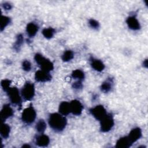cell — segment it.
Instances as JSON below:
<instances>
[{"instance_id":"6da1fadb","label":"cell","mask_w":148,"mask_h":148,"mask_svg":"<svg viewBox=\"0 0 148 148\" xmlns=\"http://www.w3.org/2000/svg\"><path fill=\"white\" fill-rule=\"evenodd\" d=\"M66 123V119L62 114L54 113L49 116V124L50 127L56 131H62L65 128Z\"/></svg>"},{"instance_id":"7a4b0ae2","label":"cell","mask_w":148,"mask_h":148,"mask_svg":"<svg viewBox=\"0 0 148 148\" xmlns=\"http://www.w3.org/2000/svg\"><path fill=\"white\" fill-rule=\"evenodd\" d=\"M34 58L36 62L41 68V69L49 72L53 69L54 68L53 64L49 59L45 58L40 54H39V53L36 54Z\"/></svg>"},{"instance_id":"3957f363","label":"cell","mask_w":148,"mask_h":148,"mask_svg":"<svg viewBox=\"0 0 148 148\" xmlns=\"http://www.w3.org/2000/svg\"><path fill=\"white\" fill-rule=\"evenodd\" d=\"M21 94L25 100H31L35 95V87L34 84L28 82H26L21 89Z\"/></svg>"},{"instance_id":"277c9868","label":"cell","mask_w":148,"mask_h":148,"mask_svg":"<svg viewBox=\"0 0 148 148\" xmlns=\"http://www.w3.org/2000/svg\"><path fill=\"white\" fill-rule=\"evenodd\" d=\"M36 116V114L34 108L32 106H29L23 110L21 119L26 124H31L35 121Z\"/></svg>"},{"instance_id":"5b68a950","label":"cell","mask_w":148,"mask_h":148,"mask_svg":"<svg viewBox=\"0 0 148 148\" xmlns=\"http://www.w3.org/2000/svg\"><path fill=\"white\" fill-rule=\"evenodd\" d=\"M114 125V120L111 114L106 115L100 120L101 131L102 132L109 131Z\"/></svg>"},{"instance_id":"8992f818","label":"cell","mask_w":148,"mask_h":148,"mask_svg":"<svg viewBox=\"0 0 148 148\" xmlns=\"http://www.w3.org/2000/svg\"><path fill=\"white\" fill-rule=\"evenodd\" d=\"M6 92L12 103L18 105H20L21 102V98L17 88L15 87H10Z\"/></svg>"},{"instance_id":"52a82bcc","label":"cell","mask_w":148,"mask_h":148,"mask_svg":"<svg viewBox=\"0 0 148 148\" xmlns=\"http://www.w3.org/2000/svg\"><path fill=\"white\" fill-rule=\"evenodd\" d=\"M91 114L98 120L100 121L107 114L106 110L102 105H97L90 110Z\"/></svg>"},{"instance_id":"ba28073f","label":"cell","mask_w":148,"mask_h":148,"mask_svg":"<svg viewBox=\"0 0 148 148\" xmlns=\"http://www.w3.org/2000/svg\"><path fill=\"white\" fill-rule=\"evenodd\" d=\"M69 104H70L71 113L76 116H79L81 114L83 109V106L79 101L76 99L72 100L69 103Z\"/></svg>"},{"instance_id":"9c48e42d","label":"cell","mask_w":148,"mask_h":148,"mask_svg":"<svg viewBox=\"0 0 148 148\" xmlns=\"http://www.w3.org/2000/svg\"><path fill=\"white\" fill-rule=\"evenodd\" d=\"M35 79L37 82H45L51 80V76L49 72L41 69L35 72Z\"/></svg>"},{"instance_id":"30bf717a","label":"cell","mask_w":148,"mask_h":148,"mask_svg":"<svg viewBox=\"0 0 148 148\" xmlns=\"http://www.w3.org/2000/svg\"><path fill=\"white\" fill-rule=\"evenodd\" d=\"M142 136V131L139 128H135L132 129L128 135L127 136L131 143L132 144L134 142H135Z\"/></svg>"},{"instance_id":"8fae6325","label":"cell","mask_w":148,"mask_h":148,"mask_svg":"<svg viewBox=\"0 0 148 148\" xmlns=\"http://www.w3.org/2000/svg\"><path fill=\"white\" fill-rule=\"evenodd\" d=\"M13 115V110L9 105H5L1 111V117L2 121Z\"/></svg>"},{"instance_id":"7c38bea8","label":"cell","mask_w":148,"mask_h":148,"mask_svg":"<svg viewBox=\"0 0 148 148\" xmlns=\"http://www.w3.org/2000/svg\"><path fill=\"white\" fill-rule=\"evenodd\" d=\"M128 27L132 30H138L140 28V24L138 20L134 16L128 17L126 20Z\"/></svg>"},{"instance_id":"4fadbf2b","label":"cell","mask_w":148,"mask_h":148,"mask_svg":"<svg viewBox=\"0 0 148 148\" xmlns=\"http://www.w3.org/2000/svg\"><path fill=\"white\" fill-rule=\"evenodd\" d=\"M50 139L46 135H41L37 137L36 139V145L40 147H46L49 145Z\"/></svg>"},{"instance_id":"5bb4252c","label":"cell","mask_w":148,"mask_h":148,"mask_svg":"<svg viewBox=\"0 0 148 148\" xmlns=\"http://www.w3.org/2000/svg\"><path fill=\"white\" fill-rule=\"evenodd\" d=\"M132 145V143L130 141L129 139L127 136H124L120 138L117 140L116 147L117 148H128L130 147Z\"/></svg>"},{"instance_id":"9a60e30c","label":"cell","mask_w":148,"mask_h":148,"mask_svg":"<svg viewBox=\"0 0 148 148\" xmlns=\"http://www.w3.org/2000/svg\"><path fill=\"white\" fill-rule=\"evenodd\" d=\"M38 29L39 27L36 24H35L34 23H30L27 25L26 31L29 36L33 37L37 33Z\"/></svg>"},{"instance_id":"2e32d148","label":"cell","mask_w":148,"mask_h":148,"mask_svg":"<svg viewBox=\"0 0 148 148\" xmlns=\"http://www.w3.org/2000/svg\"><path fill=\"white\" fill-rule=\"evenodd\" d=\"M91 65L94 70L98 72H101L105 68V65L103 64V63L101 60L97 59L92 58L91 60Z\"/></svg>"},{"instance_id":"e0dca14e","label":"cell","mask_w":148,"mask_h":148,"mask_svg":"<svg viewBox=\"0 0 148 148\" xmlns=\"http://www.w3.org/2000/svg\"><path fill=\"white\" fill-rule=\"evenodd\" d=\"M59 112L64 116L68 115L69 113H70L71 109L69 103L66 101L62 102L59 106Z\"/></svg>"},{"instance_id":"ac0fdd59","label":"cell","mask_w":148,"mask_h":148,"mask_svg":"<svg viewBox=\"0 0 148 148\" xmlns=\"http://www.w3.org/2000/svg\"><path fill=\"white\" fill-rule=\"evenodd\" d=\"M10 128L7 124H2L1 128V135L4 138H7L10 134Z\"/></svg>"},{"instance_id":"d6986e66","label":"cell","mask_w":148,"mask_h":148,"mask_svg":"<svg viewBox=\"0 0 148 148\" xmlns=\"http://www.w3.org/2000/svg\"><path fill=\"white\" fill-rule=\"evenodd\" d=\"M54 33H55V30L52 28H45L42 31L43 35L47 39L51 38L53 36Z\"/></svg>"},{"instance_id":"ffe728a7","label":"cell","mask_w":148,"mask_h":148,"mask_svg":"<svg viewBox=\"0 0 148 148\" xmlns=\"http://www.w3.org/2000/svg\"><path fill=\"white\" fill-rule=\"evenodd\" d=\"M73 58V53L71 50H66L62 56V60L64 62L71 60Z\"/></svg>"},{"instance_id":"44dd1931","label":"cell","mask_w":148,"mask_h":148,"mask_svg":"<svg viewBox=\"0 0 148 148\" xmlns=\"http://www.w3.org/2000/svg\"><path fill=\"white\" fill-rule=\"evenodd\" d=\"M46 128V124L43 120H40L36 123V129L40 133L43 132L45 131Z\"/></svg>"},{"instance_id":"7402d4cb","label":"cell","mask_w":148,"mask_h":148,"mask_svg":"<svg viewBox=\"0 0 148 148\" xmlns=\"http://www.w3.org/2000/svg\"><path fill=\"white\" fill-rule=\"evenodd\" d=\"M72 76L73 78L77 79L79 80H81L84 78V73L80 69H76L72 72Z\"/></svg>"},{"instance_id":"603a6c76","label":"cell","mask_w":148,"mask_h":148,"mask_svg":"<svg viewBox=\"0 0 148 148\" xmlns=\"http://www.w3.org/2000/svg\"><path fill=\"white\" fill-rule=\"evenodd\" d=\"M112 88V85L111 83L109 81H105L104 82L101 86V90L104 92H108Z\"/></svg>"},{"instance_id":"cb8c5ba5","label":"cell","mask_w":148,"mask_h":148,"mask_svg":"<svg viewBox=\"0 0 148 148\" xmlns=\"http://www.w3.org/2000/svg\"><path fill=\"white\" fill-rule=\"evenodd\" d=\"M23 42V36L21 34H19L16 38V41L14 45V48L16 50H19L20 46L22 45Z\"/></svg>"},{"instance_id":"d4e9b609","label":"cell","mask_w":148,"mask_h":148,"mask_svg":"<svg viewBox=\"0 0 148 148\" xmlns=\"http://www.w3.org/2000/svg\"><path fill=\"white\" fill-rule=\"evenodd\" d=\"M10 21V19L9 17L2 16L1 24V30L3 31V29L9 24Z\"/></svg>"},{"instance_id":"484cf974","label":"cell","mask_w":148,"mask_h":148,"mask_svg":"<svg viewBox=\"0 0 148 148\" xmlns=\"http://www.w3.org/2000/svg\"><path fill=\"white\" fill-rule=\"evenodd\" d=\"M11 83V81L8 79H4L1 82V86L4 91H6L9 88Z\"/></svg>"},{"instance_id":"4316f807","label":"cell","mask_w":148,"mask_h":148,"mask_svg":"<svg viewBox=\"0 0 148 148\" xmlns=\"http://www.w3.org/2000/svg\"><path fill=\"white\" fill-rule=\"evenodd\" d=\"M23 69L25 71H29L31 69V64L28 60H25L22 64Z\"/></svg>"},{"instance_id":"83f0119b","label":"cell","mask_w":148,"mask_h":148,"mask_svg":"<svg viewBox=\"0 0 148 148\" xmlns=\"http://www.w3.org/2000/svg\"><path fill=\"white\" fill-rule=\"evenodd\" d=\"M88 24H89L91 28H94V29H97V28H99V23H98L97 20H94V19H92V18L89 20Z\"/></svg>"},{"instance_id":"f1b7e54d","label":"cell","mask_w":148,"mask_h":148,"mask_svg":"<svg viewBox=\"0 0 148 148\" xmlns=\"http://www.w3.org/2000/svg\"><path fill=\"white\" fill-rule=\"evenodd\" d=\"M72 86L75 89H80L82 87V84L81 82L79 80V81H77L76 82H75L73 84Z\"/></svg>"},{"instance_id":"f546056e","label":"cell","mask_w":148,"mask_h":148,"mask_svg":"<svg viewBox=\"0 0 148 148\" xmlns=\"http://www.w3.org/2000/svg\"><path fill=\"white\" fill-rule=\"evenodd\" d=\"M3 8L5 9V10H10L12 8V6L10 3H5L3 5Z\"/></svg>"},{"instance_id":"4dcf8cb0","label":"cell","mask_w":148,"mask_h":148,"mask_svg":"<svg viewBox=\"0 0 148 148\" xmlns=\"http://www.w3.org/2000/svg\"><path fill=\"white\" fill-rule=\"evenodd\" d=\"M143 65L147 68V60H145L144 61H143Z\"/></svg>"},{"instance_id":"1f68e13d","label":"cell","mask_w":148,"mask_h":148,"mask_svg":"<svg viewBox=\"0 0 148 148\" xmlns=\"http://www.w3.org/2000/svg\"><path fill=\"white\" fill-rule=\"evenodd\" d=\"M22 147H30V146L28 145H24Z\"/></svg>"}]
</instances>
